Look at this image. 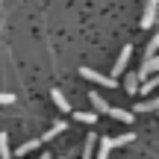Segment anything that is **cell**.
<instances>
[{
	"instance_id": "obj_1",
	"label": "cell",
	"mask_w": 159,
	"mask_h": 159,
	"mask_svg": "<svg viewBox=\"0 0 159 159\" xmlns=\"http://www.w3.org/2000/svg\"><path fill=\"white\" fill-rule=\"evenodd\" d=\"M80 74L89 80V83L103 85V89H115V85H118V77H106V74H100V71H91V68H80Z\"/></svg>"
},
{
	"instance_id": "obj_2",
	"label": "cell",
	"mask_w": 159,
	"mask_h": 159,
	"mask_svg": "<svg viewBox=\"0 0 159 159\" xmlns=\"http://www.w3.org/2000/svg\"><path fill=\"white\" fill-rule=\"evenodd\" d=\"M130 56H133V47L130 44H124L121 47V53H118V59H115V65H112V77H121L127 71V62H130Z\"/></svg>"
},
{
	"instance_id": "obj_3",
	"label": "cell",
	"mask_w": 159,
	"mask_h": 159,
	"mask_svg": "<svg viewBox=\"0 0 159 159\" xmlns=\"http://www.w3.org/2000/svg\"><path fill=\"white\" fill-rule=\"evenodd\" d=\"M156 12H159V0H148L144 3V12H142V27L148 30V27H153V21H156Z\"/></svg>"
},
{
	"instance_id": "obj_4",
	"label": "cell",
	"mask_w": 159,
	"mask_h": 159,
	"mask_svg": "<svg viewBox=\"0 0 159 159\" xmlns=\"http://www.w3.org/2000/svg\"><path fill=\"white\" fill-rule=\"evenodd\" d=\"M153 71H159V53H153V56H144V62H142V68H139V77H148V74H153Z\"/></svg>"
},
{
	"instance_id": "obj_5",
	"label": "cell",
	"mask_w": 159,
	"mask_h": 159,
	"mask_svg": "<svg viewBox=\"0 0 159 159\" xmlns=\"http://www.w3.org/2000/svg\"><path fill=\"white\" fill-rule=\"evenodd\" d=\"M106 115H109V118H115V121H124V124H130V121H133V112H130V109H118V106H109Z\"/></svg>"
},
{
	"instance_id": "obj_6",
	"label": "cell",
	"mask_w": 159,
	"mask_h": 159,
	"mask_svg": "<svg viewBox=\"0 0 159 159\" xmlns=\"http://www.w3.org/2000/svg\"><path fill=\"white\" fill-rule=\"evenodd\" d=\"M50 97H53V103H56V109H59V112H71V103H68V97H65L59 89H53V91H50Z\"/></svg>"
},
{
	"instance_id": "obj_7",
	"label": "cell",
	"mask_w": 159,
	"mask_h": 159,
	"mask_svg": "<svg viewBox=\"0 0 159 159\" xmlns=\"http://www.w3.org/2000/svg\"><path fill=\"white\" fill-rule=\"evenodd\" d=\"M133 112H159V97H150V100H142L133 106Z\"/></svg>"
},
{
	"instance_id": "obj_8",
	"label": "cell",
	"mask_w": 159,
	"mask_h": 159,
	"mask_svg": "<svg viewBox=\"0 0 159 159\" xmlns=\"http://www.w3.org/2000/svg\"><path fill=\"white\" fill-rule=\"evenodd\" d=\"M139 83H142L139 71H136V74H127V80H124V91H127V94H139Z\"/></svg>"
},
{
	"instance_id": "obj_9",
	"label": "cell",
	"mask_w": 159,
	"mask_h": 159,
	"mask_svg": "<svg viewBox=\"0 0 159 159\" xmlns=\"http://www.w3.org/2000/svg\"><path fill=\"white\" fill-rule=\"evenodd\" d=\"M109 153H112V139H97V150H94V156H97V159H106Z\"/></svg>"
},
{
	"instance_id": "obj_10",
	"label": "cell",
	"mask_w": 159,
	"mask_h": 159,
	"mask_svg": "<svg viewBox=\"0 0 159 159\" xmlns=\"http://www.w3.org/2000/svg\"><path fill=\"white\" fill-rule=\"evenodd\" d=\"M89 100H91V106H94V112H97V115H106V109H109V103L103 100V97L97 94V91H91V94H89Z\"/></svg>"
},
{
	"instance_id": "obj_11",
	"label": "cell",
	"mask_w": 159,
	"mask_h": 159,
	"mask_svg": "<svg viewBox=\"0 0 159 159\" xmlns=\"http://www.w3.org/2000/svg\"><path fill=\"white\" fill-rule=\"evenodd\" d=\"M94 150H97V133H89V136H85V144H83V156L91 159Z\"/></svg>"
},
{
	"instance_id": "obj_12",
	"label": "cell",
	"mask_w": 159,
	"mask_h": 159,
	"mask_svg": "<svg viewBox=\"0 0 159 159\" xmlns=\"http://www.w3.org/2000/svg\"><path fill=\"white\" fill-rule=\"evenodd\" d=\"M62 130H68V127H65V121H56V124H53L50 130H47L44 136L39 139V142H41V144H44V142H50V139H56V136H59V133H62Z\"/></svg>"
},
{
	"instance_id": "obj_13",
	"label": "cell",
	"mask_w": 159,
	"mask_h": 159,
	"mask_svg": "<svg viewBox=\"0 0 159 159\" xmlns=\"http://www.w3.org/2000/svg\"><path fill=\"white\" fill-rule=\"evenodd\" d=\"M39 144H41L39 139H30V142H24V144H21V148H18V150H12V156H27L30 150H35V148H39Z\"/></svg>"
},
{
	"instance_id": "obj_14",
	"label": "cell",
	"mask_w": 159,
	"mask_h": 159,
	"mask_svg": "<svg viewBox=\"0 0 159 159\" xmlns=\"http://www.w3.org/2000/svg\"><path fill=\"white\" fill-rule=\"evenodd\" d=\"M74 118L80 121V124H94L97 121V112L91 109V112H74Z\"/></svg>"
},
{
	"instance_id": "obj_15",
	"label": "cell",
	"mask_w": 159,
	"mask_h": 159,
	"mask_svg": "<svg viewBox=\"0 0 159 159\" xmlns=\"http://www.w3.org/2000/svg\"><path fill=\"white\" fill-rule=\"evenodd\" d=\"M133 139H136V133H124V136H115V139H112V148H124V144H130Z\"/></svg>"
},
{
	"instance_id": "obj_16",
	"label": "cell",
	"mask_w": 159,
	"mask_h": 159,
	"mask_svg": "<svg viewBox=\"0 0 159 159\" xmlns=\"http://www.w3.org/2000/svg\"><path fill=\"white\" fill-rule=\"evenodd\" d=\"M0 156H3V159H9V156H12V148H9V136H6V133H0Z\"/></svg>"
},
{
	"instance_id": "obj_17",
	"label": "cell",
	"mask_w": 159,
	"mask_h": 159,
	"mask_svg": "<svg viewBox=\"0 0 159 159\" xmlns=\"http://www.w3.org/2000/svg\"><path fill=\"white\" fill-rule=\"evenodd\" d=\"M153 53H159V33L150 39V44H148V50H144V56H153Z\"/></svg>"
},
{
	"instance_id": "obj_18",
	"label": "cell",
	"mask_w": 159,
	"mask_h": 159,
	"mask_svg": "<svg viewBox=\"0 0 159 159\" xmlns=\"http://www.w3.org/2000/svg\"><path fill=\"white\" fill-rule=\"evenodd\" d=\"M15 103V94H9V91H0V106H12Z\"/></svg>"
}]
</instances>
